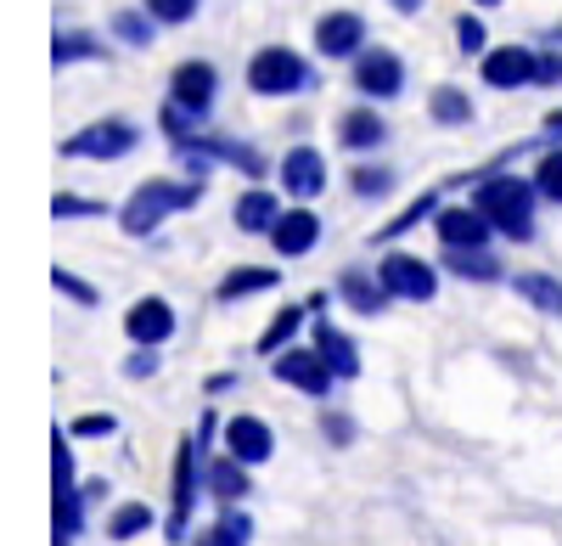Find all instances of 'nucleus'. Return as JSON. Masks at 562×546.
<instances>
[{
  "label": "nucleus",
  "instance_id": "38",
  "mask_svg": "<svg viewBox=\"0 0 562 546\" xmlns=\"http://www.w3.org/2000/svg\"><path fill=\"white\" fill-rule=\"evenodd\" d=\"M456 40H461V52H484V23L479 18H461L456 23Z\"/></svg>",
  "mask_w": 562,
  "mask_h": 546
},
{
  "label": "nucleus",
  "instance_id": "27",
  "mask_svg": "<svg viewBox=\"0 0 562 546\" xmlns=\"http://www.w3.org/2000/svg\"><path fill=\"white\" fill-rule=\"evenodd\" d=\"M299 327H304V310H281L276 322L259 333V349H265V355H281V344H293Z\"/></svg>",
  "mask_w": 562,
  "mask_h": 546
},
{
  "label": "nucleus",
  "instance_id": "32",
  "mask_svg": "<svg viewBox=\"0 0 562 546\" xmlns=\"http://www.w3.org/2000/svg\"><path fill=\"white\" fill-rule=\"evenodd\" d=\"M113 29H119V40H130V45H153V23L140 18V12H119Z\"/></svg>",
  "mask_w": 562,
  "mask_h": 546
},
{
  "label": "nucleus",
  "instance_id": "40",
  "mask_svg": "<svg viewBox=\"0 0 562 546\" xmlns=\"http://www.w3.org/2000/svg\"><path fill=\"white\" fill-rule=\"evenodd\" d=\"M79 214H102V203H85V198H57V220H79Z\"/></svg>",
  "mask_w": 562,
  "mask_h": 546
},
{
  "label": "nucleus",
  "instance_id": "17",
  "mask_svg": "<svg viewBox=\"0 0 562 546\" xmlns=\"http://www.w3.org/2000/svg\"><path fill=\"white\" fill-rule=\"evenodd\" d=\"M225 445H231V457H243V463H265L276 450V439H270V428L259 417H231L225 423Z\"/></svg>",
  "mask_w": 562,
  "mask_h": 546
},
{
  "label": "nucleus",
  "instance_id": "35",
  "mask_svg": "<svg viewBox=\"0 0 562 546\" xmlns=\"http://www.w3.org/2000/svg\"><path fill=\"white\" fill-rule=\"evenodd\" d=\"M52 282H57V293H68L74 304H97V288H90V282H79L74 270H52Z\"/></svg>",
  "mask_w": 562,
  "mask_h": 546
},
{
  "label": "nucleus",
  "instance_id": "29",
  "mask_svg": "<svg viewBox=\"0 0 562 546\" xmlns=\"http://www.w3.org/2000/svg\"><path fill=\"white\" fill-rule=\"evenodd\" d=\"M140 530H153V513L140 508V502H130V508H119V513L108 519V535H113V541H130V535H140Z\"/></svg>",
  "mask_w": 562,
  "mask_h": 546
},
{
  "label": "nucleus",
  "instance_id": "31",
  "mask_svg": "<svg viewBox=\"0 0 562 546\" xmlns=\"http://www.w3.org/2000/svg\"><path fill=\"white\" fill-rule=\"evenodd\" d=\"M535 187H540V198H551V203H562V147L540 158V175H535Z\"/></svg>",
  "mask_w": 562,
  "mask_h": 546
},
{
  "label": "nucleus",
  "instance_id": "26",
  "mask_svg": "<svg viewBox=\"0 0 562 546\" xmlns=\"http://www.w3.org/2000/svg\"><path fill=\"white\" fill-rule=\"evenodd\" d=\"M248 535H254V524H248V513H237V508H231L198 546H248Z\"/></svg>",
  "mask_w": 562,
  "mask_h": 546
},
{
  "label": "nucleus",
  "instance_id": "18",
  "mask_svg": "<svg viewBox=\"0 0 562 546\" xmlns=\"http://www.w3.org/2000/svg\"><path fill=\"white\" fill-rule=\"evenodd\" d=\"M338 293L360 310V315H383L389 310V282L383 277H366V270H344V282H338Z\"/></svg>",
  "mask_w": 562,
  "mask_h": 546
},
{
  "label": "nucleus",
  "instance_id": "13",
  "mask_svg": "<svg viewBox=\"0 0 562 546\" xmlns=\"http://www.w3.org/2000/svg\"><path fill=\"white\" fill-rule=\"evenodd\" d=\"M355 85L366 90V97H400V85H405V68L394 52H366L355 63Z\"/></svg>",
  "mask_w": 562,
  "mask_h": 546
},
{
  "label": "nucleus",
  "instance_id": "24",
  "mask_svg": "<svg viewBox=\"0 0 562 546\" xmlns=\"http://www.w3.org/2000/svg\"><path fill=\"white\" fill-rule=\"evenodd\" d=\"M243 468H248L243 457H225V463L209 468V490L220 495V502H231V508H237V495H248V473Z\"/></svg>",
  "mask_w": 562,
  "mask_h": 546
},
{
  "label": "nucleus",
  "instance_id": "23",
  "mask_svg": "<svg viewBox=\"0 0 562 546\" xmlns=\"http://www.w3.org/2000/svg\"><path fill=\"white\" fill-rule=\"evenodd\" d=\"M512 288H518L535 310H546V315H562V282L557 277H540V270H524V277L518 282H512Z\"/></svg>",
  "mask_w": 562,
  "mask_h": 546
},
{
  "label": "nucleus",
  "instance_id": "22",
  "mask_svg": "<svg viewBox=\"0 0 562 546\" xmlns=\"http://www.w3.org/2000/svg\"><path fill=\"white\" fill-rule=\"evenodd\" d=\"M338 135H344V147H355V153H366V147H378V142H383V135H389V130H383V119H378V113H371V108H355V113H349V119L338 124Z\"/></svg>",
  "mask_w": 562,
  "mask_h": 546
},
{
  "label": "nucleus",
  "instance_id": "37",
  "mask_svg": "<svg viewBox=\"0 0 562 546\" xmlns=\"http://www.w3.org/2000/svg\"><path fill=\"white\" fill-rule=\"evenodd\" d=\"M124 372H130V378H153V372H158V355H153V344H140V349L124 360Z\"/></svg>",
  "mask_w": 562,
  "mask_h": 546
},
{
  "label": "nucleus",
  "instance_id": "9",
  "mask_svg": "<svg viewBox=\"0 0 562 546\" xmlns=\"http://www.w3.org/2000/svg\"><path fill=\"white\" fill-rule=\"evenodd\" d=\"M535 74H540V57L524 52V45H501V52L484 57V79H490L495 90H518V85H529Z\"/></svg>",
  "mask_w": 562,
  "mask_h": 546
},
{
  "label": "nucleus",
  "instance_id": "43",
  "mask_svg": "<svg viewBox=\"0 0 562 546\" xmlns=\"http://www.w3.org/2000/svg\"><path fill=\"white\" fill-rule=\"evenodd\" d=\"M394 12H422V0H394Z\"/></svg>",
  "mask_w": 562,
  "mask_h": 546
},
{
  "label": "nucleus",
  "instance_id": "7",
  "mask_svg": "<svg viewBox=\"0 0 562 546\" xmlns=\"http://www.w3.org/2000/svg\"><path fill=\"white\" fill-rule=\"evenodd\" d=\"M140 142L135 135V124H124V119H108V124H90V130H79L74 142L63 147L68 158H124L130 147Z\"/></svg>",
  "mask_w": 562,
  "mask_h": 546
},
{
  "label": "nucleus",
  "instance_id": "36",
  "mask_svg": "<svg viewBox=\"0 0 562 546\" xmlns=\"http://www.w3.org/2000/svg\"><path fill=\"white\" fill-rule=\"evenodd\" d=\"M349 180H355V192H360V198H383L394 175H389V169H355Z\"/></svg>",
  "mask_w": 562,
  "mask_h": 546
},
{
  "label": "nucleus",
  "instance_id": "25",
  "mask_svg": "<svg viewBox=\"0 0 562 546\" xmlns=\"http://www.w3.org/2000/svg\"><path fill=\"white\" fill-rule=\"evenodd\" d=\"M276 220H281V209H276L270 192H248V198L237 203V225H243V232H270Z\"/></svg>",
  "mask_w": 562,
  "mask_h": 546
},
{
  "label": "nucleus",
  "instance_id": "4",
  "mask_svg": "<svg viewBox=\"0 0 562 546\" xmlns=\"http://www.w3.org/2000/svg\"><path fill=\"white\" fill-rule=\"evenodd\" d=\"M214 434V417H203L198 439L180 445V463H175V513H169V541H186V524H192L198 508V468H203V439Z\"/></svg>",
  "mask_w": 562,
  "mask_h": 546
},
{
  "label": "nucleus",
  "instance_id": "20",
  "mask_svg": "<svg viewBox=\"0 0 562 546\" xmlns=\"http://www.w3.org/2000/svg\"><path fill=\"white\" fill-rule=\"evenodd\" d=\"M315 349L333 360V372H338V378H355V372H360V349H355L338 327H326V322H321V327H315Z\"/></svg>",
  "mask_w": 562,
  "mask_h": 546
},
{
  "label": "nucleus",
  "instance_id": "39",
  "mask_svg": "<svg viewBox=\"0 0 562 546\" xmlns=\"http://www.w3.org/2000/svg\"><path fill=\"white\" fill-rule=\"evenodd\" d=\"M74 434H79V439H108V434H113V417H108V412H102V417H79Z\"/></svg>",
  "mask_w": 562,
  "mask_h": 546
},
{
  "label": "nucleus",
  "instance_id": "6",
  "mask_svg": "<svg viewBox=\"0 0 562 546\" xmlns=\"http://www.w3.org/2000/svg\"><path fill=\"white\" fill-rule=\"evenodd\" d=\"M270 372L281 378V383H293V389H304V394H333V383H338V372H333V360H326L321 349H281V360H270Z\"/></svg>",
  "mask_w": 562,
  "mask_h": 546
},
{
  "label": "nucleus",
  "instance_id": "5",
  "mask_svg": "<svg viewBox=\"0 0 562 546\" xmlns=\"http://www.w3.org/2000/svg\"><path fill=\"white\" fill-rule=\"evenodd\" d=\"M52 468H57V546H74V535H79V524H85V502H90V495L74 484V450H68V439L52 445Z\"/></svg>",
  "mask_w": 562,
  "mask_h": 546
},
{
  "label": "nucleus",
  "instance_id": "44",
  "mask_svg": "<svg viewBox=\"0 0 562 546\" xmlns=\"http://www.w3.org/2000/svg\"><path fill=\"white\" fill-rule=\"evenodd\" d=\"M479 7H495V0H479Z\"/></svg>",
  "mask_w": 562,
  "mask_h": 546
},
{
  "label": "nucleus",
  "instance_id": "19",
  "mask_svg": "<svg viewBox=\"0 0 562 546\" xmlns=\"http://www.w3.org/2000/svg\"><path fill=\"white\" fill-rule=\"evenodd\" d=\"M445 265L467 282H501V259L484 254V248H445Z\"/></svg>",
  "mask_w": 562,
  "mask_h": 546
},
{
  "label": "nucleus",
  "instance_id": "3",
  "mask_svg": "<svg viewBox=\"0 0 562 546\" xmlns=\"http://www.w3.org/2000/svg\"><path fill=\"white\" fill-rule=\"evenodd\" d=\"M248 85L259 90V97H293V90L310 85V68L299 52H288V45H265V52L248 63Z\"/></svg>",
  "mask_w": 562,
  "mask_h": 546
},
{
  "label": "nucleus",
  "instance_id": "12",
  "mask_svg": "<svg viewBox=\"0 0 562 546\" xmlns=\"http://www.w3.org/2000/svg\"><path fill=\"white\" fill-rule=\"evenodd\" d=\"M490 214L484 209H439V237L445 248H484L490 243Z\"/></svg>",
  "mask_w": 562,
  "mask_h": 546
},
{
  "label": "nucleus",
  "instance_id": "34",
  "mask_svg": "<svg viewBox=\"0 0 562 546\" xmlns=\"http://www.w3.org/2000/svg\"><path fill=\"white\" fill-rule=\"evenodd\" d=\"M147 12L158 18V23H186L198 12V0H147Z\"/></svg>",
  "mask_w": 562,
  "mask_h": 546
},
{
  "label": "nucleus",
  "instance_id": "33",
  "mask_svg": "<svg viewBox=\"0 0 562 546\" xmlns=\"http://www.w3.org/2000/svg\"><path fill=\"white\" fill-rule=\"evenodd\" d=\"M428 214H439V198H416V203H411V209H405L394 225H383V237H400V232H411V225H416V220H428Z\"/></svg>",
  "mask_w": 562,
  "mask_h": 546
},
{
  "label": "nucleus",
  "instance_id": "30",
  "mask_svg": "<svg viewBox=\"0 0 562 546\" xmlns=\"http://www.w3.org/2000/svg\"><path fill=\"white\" fill-rule=\"evenodd\" d=\"M52 57H57V68H63V63H85V57H102V45L90 40V34H57Z\"/></svg>",
  "mask_w": 562,
  "mask_h": 546
},
{
  "label": "nucleus",
  "instance_id": "41",
  "mask_svg": "<svg viewBox=\"0 0 562 546\" xmlns=\"http://www.w3.org/2000/svg\"><path fill=\"white\" fill-rule=\"evenodd\" d=\"M540 85H557L562 79V57H540V74H535Z\"/></svg>",
  "mask_w": 562,
  "mask_h": 546
},
{
  "label": "nucleus",
  "instance_id": "8",
  "mask_svg": "<svg viewBox=\"0 0 562 546\" xmlns=\"http://www.w3.org/2000/svg\"><path fill=\"white\" fill-rule=\"evenodd\" d=\"M378 277L389 282V293L394 299H411V304H422V299H434V288H439V277H434V265H422L416 254H389L383 259V270Z\"/></svg>",
  "mask_w": 562,
  "mask_h": 546
},
{
  "label": "nucleus",
  "instance_id": "2",
  "mask_svg": "<svg viewBox=\"0 0 562 546\" xmlns=\"http://www.w3.org/2000/svg\"><path fill=\"white\" fill-rule=\"evenodd\" d=\"M203 198V187H198V180H186V187H180V180H147V187H140L130 203H124V232L130 237H147V232H158V225L175 214V209H192Z\"/></svg>",
  "mask_w": 562,
  "mask_h": 546
},
{
  "label": "nucleus",
  "instance_id": "14",
  "mask_svg": "<svg viewBox=\"0 0 562 546\" xmlns=\"http://www.w3.org/2000/svg\"><path fill=\"white\" fill-rule=\"evenodd\" d=\"M315 237H321V220H315L310 209H293V214H281V220L270 225V243H276V254H281V259L310 254V248H315Z\"/></svg>",
  "mask_w": 562,
  "mask_h": 546
},
{
  "label": "nucleus",
  "instance_id": "10",
  "mask_svg": "<svg viewBox=\"0 0 562 546\" xmlns=\"http://www.w3.org/2000/svg\"><path fill=\"white\" fill-rule=\"evenodd\" d=\"M315 45H321V57H355L366 45V23L355 12H326L315 23Z\"/></svg>",
  "mask_w": 562,
  "mask_h": 546
},
{
  "label": "nucleus",
  "instance_id": "21",
  "mask_svg": "<svg viewBox=\"0 0 562 546\" xmlns=\"http://www.w3.org/2000/svg\"><path fill=\"white\" fill-rule=\"evenodd\" d=\"M276 282H281V270L243 265V270H231V277L220 282V304H237V299H248V293H265V288H276Z\"/></svg>",
  "mask_w": 562,
  "mask_h": 546
},
{
  "label": "nucleus",
  "instance_id": "16",
  "mask_svg": "<svg viewBox=\"0 0 562 546\" xmlns=\"http://www.w3.org/2000/svg\"><path fill=\"white\" fill-rule=\"evenodd\" d=\"M169 90H175V102H180V108L209 113V102H214V68H209V63H180Z\"/></svg>",
  "mask_w": 562,
  "mask_h": 546
},
{
  "label": "nucleus",
  "instance_id": "11",
  "mask_svg": "<svg viewBox=\"0 0 562 546\" xmlns=\"http://www.w3.org/2000/svg\"><path fill=\"white\" fill-rule=\"evenodd\" d=\"M281 187H288L293 198L326 192V158H321L315 147H293L288 158H281Z\"/></svg>",
  "mask_w": 562,
  "mask_h": 546
},
{
  "label": "nucleus",
  "instance_id": "15",
  "mask_svg": "<svg viewBox=\"0 0 562 546\" xmlns=\"http://www.w3.org/2000/svg\"><path fill=\"white\" fill-rule=\"evenodd\" d=\"M124 327H130L135 344H153V349H158V344L175 333V310H169L164 299H140V304H130Z\"/></svg>",
  "mask_w": 562,
  "mask_h": 546
},
{
  "label": "nucleus",
  "instance_id": "42",
  "mask_svg": "<svg viewBox=\"0 0 562 546\" xmlns=\"http://www.w3.org/2000/svg\"><path fill=\"white\" fill-rule=\"evenodd\" d=\"M326 434H333V439H338V445H344V439H349V434H355V428H349V417H326Z\"/></svg>",
  "mask_w": 562,
  "mask_h": 546
},
{
  "label": "nucleus",
  "instance_id": "1",
  "mask_svg": "<svg viewBox=\"0 0 562 546\" xmlns=\"http://www.w3.org/2000/svg\"><path fill=\"white\" fill-rule=\"evenodd\" d=\"M535 192L540 187H529L518 175H495L479 187V209L490 214L495 232H506L512 243H529L535 237Z\"/></svg>",
  "mask_w": 562,
  "mask_h": 546
},
{
  "label": "nucleus",
  "instance_id": "28",
  "mask_svg": "<svg viewBox=\"0 0 562 546\" xmlns=\"http://www.w3.org/2000/svg\"><path fill=\"white\" fill-rule=\"evenodd\" d=\"M428 108H434V119H439V124H467V119H473V102H467L461 90H450V85H439V90H434V102H428Z\"/></svg>",
  "mask_w": 562,
  "mask_h": 546
}]
</instances>
